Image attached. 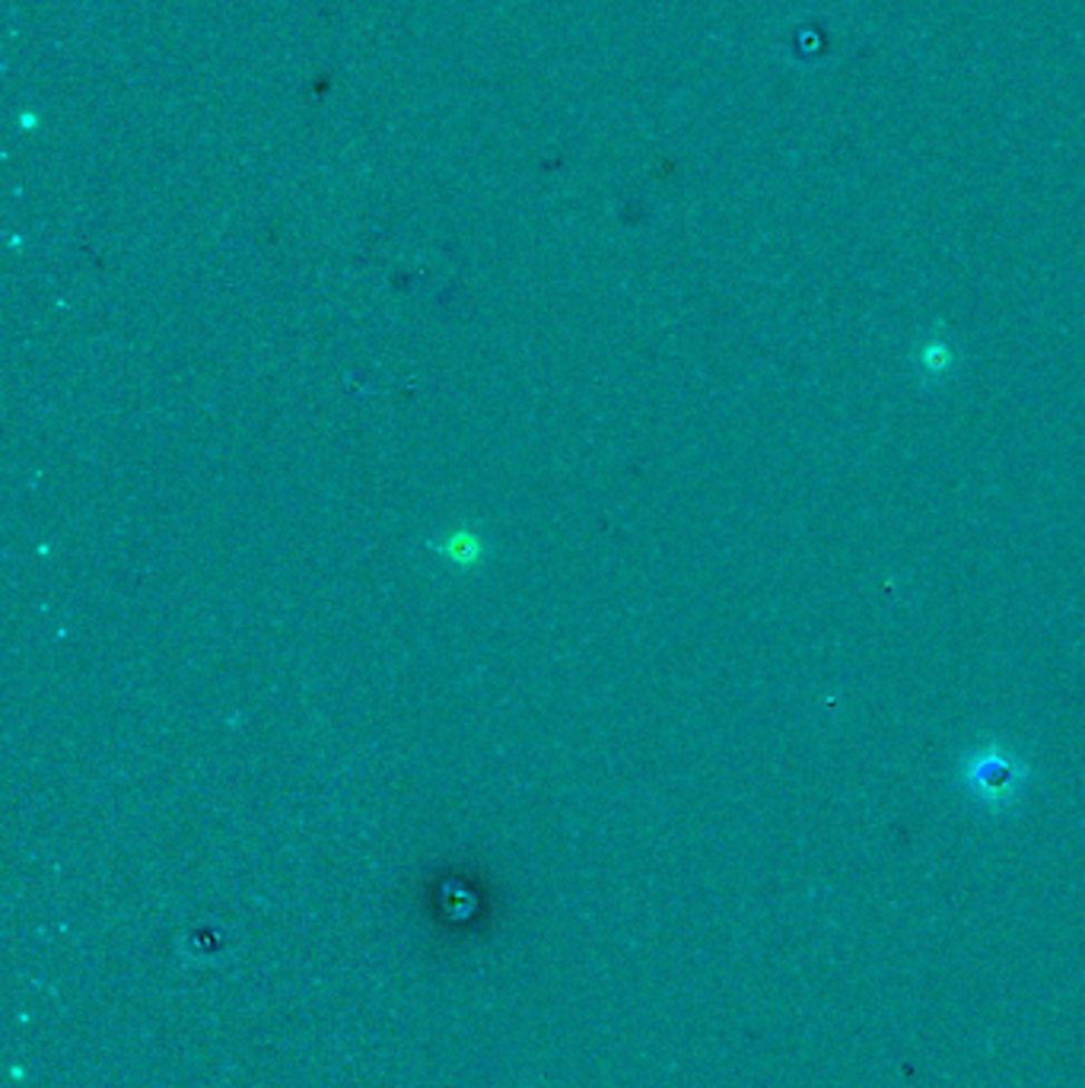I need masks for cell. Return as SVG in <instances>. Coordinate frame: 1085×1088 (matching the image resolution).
Wrapping results in <instances>:
<instances>
[{
  "label": "cell",
  "mask_w": 1085,
  "mask_h": 1088,
  "mask_svg": "<svg viewBox=\"0 0 1085 1088\" xmlns=\"http://www.w3.org/2000/svg\"><path fill=\"white\" fill-rule=\"evenodd\" d=\"M955 786L975 802L977 808L1003 815L1016 808L1028 786H1032V767L1028 761L999 745V742H980L968 755H961L955 771Z\"/></svg>",
  "instance_id": "6da1fadb"
},
{
  "label": "cell",
  "mask_w": 1085,
  "mask_h": 1088,
  "mask_svg": "<svg viewBox=\"0 0 1085 1088\" xmlns=\"http://www.w3.org/2000/svg\"><path fill=\"white\" fill-rule=\"evenodd\" d=\"M913 370L920 373V379L927 385H936V382H942L946 376H952L955 347L949 344V337H939V334L927 337L917 347V354H913Z\"/></svg>",
  "instance_id": "7a4b0ae2"
}]
</instances>
